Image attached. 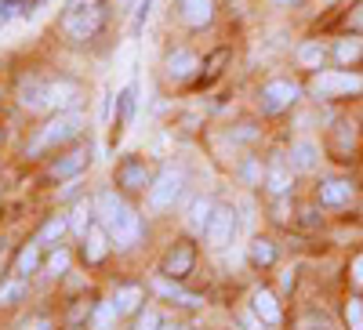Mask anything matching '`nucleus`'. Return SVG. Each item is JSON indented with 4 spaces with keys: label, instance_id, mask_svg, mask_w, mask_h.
I'll return each mask as SVG.
<instances>
[{
    "label": "nucleus",
    "instance_id": "24",
    "mask_svg": "<svg viewBox=\"0 0 363 330\" xmlns=\"http://www.w3.org/2000/svg\"><path fill=\"white\" fill-rule=\"evenodd\" d=\"M116 109H120V116H116V135L124 131V124H131V116H135V84H128L124 91L116 95Z\"/></svg>",
    "mask_w": 363,
    "mask_h": 330
},
{
    "label": "nucleus",
    "instance_id": "18",
    "mask_svg": "<svg viewBox=\"0 0 363 330\" xmlns=\"http://www.w3.org/2000/svg\"><path fill=\"white\" fill-rule=\"evenodd\" d=\"M211 215H215V203H211L207 196H200V200H193V203H189L186 225H189L193 232H207V225H211Z\"/></svg>",
    "mask_w": 363,
    "mask_h": 330
},
{
    "label": "nucleus",
    "instance_id": "36",
    "mask_svg": "<svg viewBox=\"0 0 363 330\" xmlns=\"http://www.w3.org/2000/svg\"><path fill=\"white\" fill-rule=\"evenodd\" d=\"M149 8H153V0H138V8H135V22H131V33H135V37L142 33V25H145V18H149Z\"/></svg>",
    "mask_w": 363,
    "mask_h": 330
},
{
    "label": "nucleus",
    "instance_id": "7",
    "mask_svg": "<svg viewBox=\"0 0 363 330\" xmlns=\"http://www.w3.org/2000/svg\"><path fill=\"white\" fill-rule=\"evenodd\" d=\"M236 229H240V222H236L233 207H215V215H211V225H207L203 236H207L211 247H229L236 239Z\"/></svg>",
    "mask_w": 363,
    "mask_h": 330
},
{
    "label": "nucleus",
    "instance_id": "9",
    "mask_svg": "<svg viewBox=\"0 0 363 330\" xmlns=\"http://www.w3.org/2000/svg\"><path fill=\"white\" fill-rule=\"evenodd\" d=\"M80 239H84V261H87V265H99V261L109 254V247H113V239H109V232H106L102 225H91Z\"/></svg>",
    "mask_w": 363,
    "mask_h": 330
},
{
    "label": "nucleus",
    "instance_id": "42",
    "mask_svg": "<svg viewBox=\"0 0 363 330\" xmlns=\"http://www.w3.org/2000/svg\"><path fill=\"white\" fill-rule=\"evenodd\" d=\"M349 25H352V29H363V4H359V8L352 11V18H349Z\"/></svg>",
    "mask_w": 363,
    "mask_h": 330
},
{
    "label": "nucleus",
    "instance_id": "6",
    "mask_svg": "<svg viewBox=\"0 0 363 330\" xmlns=\"http://www.w3.org/2000/svg\"><path fill=\"white\" fill-rule=\"evenodd\" d=\"M294 98H298V84L294 80H269L258 91L262 113H284V109L294 106Z\"/></svg>",
    "mask_w": 363,
    "mask_h": 330
},
{
    "label": "nucleus",
    "instance_id": "27",
    "mask_svg": "<svg viewBox=\"0 0 363 330\" xmlns=\"http://www.w3.org/2000/svg\"><path fill=\"white\" fill-rule=\"evenodd\" d=\"M247 258H251V265H258V268H269L272 261H277V247H272L269 239H255V244H251V251H247Z\"/></svg>",
    "mask_w": 363,
    "mask_h": 330
},
{
    "label": "nucleus",
    "instance_id": "15",
    "mask_svg": "<svg viewBox=\"0 0 363 330\" xmlns=\"http://www.w3.org/2000/svg\"><path fill=\"white\" fill-rule=\"evenodd\" d=\"M87 160H91V149H73L69 157H62L51 167V178H55V182H62V178H77L87 167Z\"/></svg>",
    "mask_w": 363,
    "mask_h": 330
},
{
    "label": "nucleus",
    "instance_id": "26",
    "mask_svg": "<svg viewBox=\"0 0 363 330\" xmlns=\"http://www.w3.org/2000/svg\"><path fill=\"white\" fill-rule=\"evenodd\" d=\"M323 58H327V51H323L320 40H309V44H301V47H298V62L306 66V69H320V66H323Z\"/></svg>",
    "mask_w": 363,
    "mask_h": 330
},
{
    "label": "nucleus",
    "instance_id": "34",
    "mask_svg": "<svg viewBox=\"0 0 363 330\" xmlns=\"http://www.w3.org/2000/svg\"><path fill=\"white\" fill-rule=\"evenodd\" d=\"M66 268H69V251H62V247H58V251L48 258V273H51V276H62Z\"/></svg>",
    "mask_w": 363,
    "mask_h": 330
},
{
    "label": "nucleus",
    "instance_id": "10",
    "mask_svg": "<svg viewBox=\"0 0 363 330\" xmlns=\"http://www.w3.org/2000/svg\"><path fill=\"white\" fill-rule=\"evenodd\" d=\"M200 69V62H196V55L193 51H186V47H174L171 55H167V76L174 80V84H186V80H193V73Z\"/></svg>",
    "mask_w": 363,
    "mask_h": 330
},
{
    "label": "nucleus",
    "instance_id": "35",
    "mask_svg": "<svg viewBox=\"0 0 363 330\" xmlns=\"http://www.w3.org/2000/svg\"><path fill=\"white\" fill-rule=\"evenodd\" d=\"M160 316H157V309H142L138 312V319H135V330H160Z\"/></svg>",
    "mask_w": 363,
    "mask_h": 330
},
{
    "label": "nucleus",
    "instance_id": "25",
    "mask_svg": "<svg viewBox=\"0 0 363 330\" xmlns=\"http://www.w3.org/2000/svg\"><path fill=\"white\" fill-rule=\"evenodd\" d=\"M138 302H142V287H138V283L120 287V290H116V297H113V305H116V312H120V316L135 312V309H138Z\"/></svg>",
    "mask_w": 363,
    "mask_h": 330
},
{
    "label": "nucleus",
    "instance_id": "23",
    "mask_svg": "<svg viewBox=\"0 0 363 330\" xmlns=\"http://www.w3.org/2000/svg\"><path fill=\"white\" fill-rule=\"evenodd\" d=\"M95 215H99V207H95V200H80L77 207H73V218H69V225H73V232L77 236H84L91 225H95Z\"/></svg>",
    "mask_w": 363,
    "mask_h": 330
},
{
    "label": "nucleus",
    "instance_id": "22",
    "mask_svg": "<svg viewBox=\"0 0 363 330\" xmlns=\"http://www.w3.org/2000/svg\"><path fill=\"white\" fill-rule=\"evenodd\" d=\"M265 186H269V193H272V196L291 193V167H287L284 160H277V164L269 167V174H265Z\"/></svg>",
    "mask_w": 363,
    "mask_h": 330
},
{
    "label": "nucleus",
    "instance_id": "45",
    "mask_svg": "<svg viewBox=\"0 0 363 330\" xmlns=\"http://www.w3.org/2000/svg\"><path fill=\"white\" fill-rule=\"evenodd\" d=\"M160 330H186V326H178V323H160Z\"/></svg>",
    "mask_w": 363,
    "mask_h": 330
},
{
    "label": "nucleus",
    "instance_id": "41",
    "mask_svg": "<svg viewBox=\"0 0 363 330\" xmlns=\"http://www.w3.org/2000/svg\"><path fill=\"white\" fill-rule=\"evenodd\" d=\"M44 4V0H18V8H22V15H33L37 8Z\"/></svg>",
    "mask_w": 363,
    "mask_h": 330
},
{
    "label": "nucleus",
    "instance_id": "8",
    "mask_svg": "<svg viewBox=\"0 0 363 330\" xmlns=\"http://www.w3.org/2000/svg\"><path fill=\"white\" fill-rule=\"evenodd\" d=\"M193 244H174L167 254H164V268L160 273L167 276V280H182V276H189L193 273Z\"/></svg>",
    "mask_w": 363,
    "mask_h": 330
},
{
    "label": "nucleus",
    "instance_id": "37",
    "mask_svg": "<svg viewBox=\"0 0 363 330\" xmlns=\"http://www.w3.org/2000/svg\"><path fill=\"white\" fill-rule=\"evenodd\" d=\"M225 58H229L225 51H215V58H211V62H207V73H203V84H207V80H215V76H218V66L225 62Z\"/></svg>",
    "mask_w": 363,
    "mask_h": 330
},
{
    "label": "nucleus",
    "instance_id": "5",
    "mask_svg": "<svg viewBox=\"0 0 363 330\" xmlns=\"http://www.w3.org/2000/svg\"><path fill=\"white\" fill-rule=\"evenodd\" d=\"M182 189H186V174L167 167L153 186H149V211H167V207H174V200L182 196Z\"/></svg>",
    "mask_w": 363,
    "mask_h": 330
},
{
    "label": "nucleus",
    "instance_id": "17",
    "mask_svg": "<svg viewBox=\"0 0 363 330\" xmlns=\"http://www.w3.org/2000/svg\"><path fill=\"white\" fill-rule=\"evenodd\" d=\"M316 164H320L316 142H294V145H291V167H294V171H313Z\"/></svg>",
    "mask_w": 363,
    "mask_h": 330
},
{
    "label": "nucleus",
    "instance_id": "44",
    "mask_svg": "<svg viewBox=\"0 0 363 330\" xmlns=\"http://www.w3.org/2000/svg\"><path fill=\"white\" fill-rule=\"evenodd\" d=\"M352 268H356V280H359V283H363V254H359V258H356V265H352Z\"/></svg>",
    "mask_w": 363,
    "mask_h": 330
},
{
    "label": "nucleus",
    "instance_id": "1",
    "mask_svg": "<svg viewBox=\"0 0 363 330\" xmlns=\"http://www.w3.org/2000/svg\"><path fill=\"white\" fill-rule=\"evenodd\" d=\"M95 207H99V222L106 225V232H109V239H113V247H116V251H128V247L138 244L142 222H138V215H135L116 193H109V189L99 193Z\"/></svg>",
    "mask_w": 363,
    "mask_h": 330
},
{
    "label": "nucleus",
    "instance_id": "31",
    "mask_svg": "<svg viewBox=\"0 0 363 330\" xmlns=\"http://www.w3.org/2000/svg\"><path fill=\"white\" fill-rule=\"evenodd\" d=\"M338 58L342 62H356V58L363 55V40H356V37H345V40H338Z\"/></svg>",
    "mask_w": 363,
    "mask_h": 330
},
{
    "label": "nucleus",
    "instance_id": "2",
    "mask_svg": "<svg viewBox=\"0 0 363 330\" xmlns=\"http://www.w3.org/2000/svg\"><path fill=\"white\" fill-rule=\"evenodd\" d=\"M102 22H106V11L99 0H69L62 15V29L69 40H91L102 29Z\"/></svg>",
    "mask_w": 363,
    "mask_h": 330
},
{
    "label": "nucleus",
    "instance_id": "13",
    "mask_svg": "<svg viewBox=\"0 0 363 330\" xmlns=\"http://www.w3.org/2000/svg\"><path fill=\"white\" fill-rule=\"evenodd\" d=\"M356 196L352 182H345V178H330V182L320 186V203L323 207H349Z\"/></svg>",
    "mask_w": 363,
    "mask_h": 330
},
{
    "label": "nucleus",
    "instance_id": "12",
    "mask_svg": "<svg viewBox=\"0 0 363 330\" xmlns=\"http://www.w3.org/2000/svg\"><path fill=\"white\" fill-rule=\"evenodd\" d=\"M251 312H255L265 326H280V319H284V312H280V305H277V297H272L265 287H258V290L251 294Z\"/></svg>",
    "mask_w": 363,
    "mask_h": 330
},
{
    "label": "nucleus",
    "instance_id": "46",
    "mask_svg": "<svg viewBox=\"0 0 363 330\" xmlns=\"http://www.w3.org/2000/svg\"><path fill=\"white\" fill-rule=\"evenodd\" d=\"M277 4H301V0H277Z\"/></svg>",
    "mask_w": 363,
    "mask_h": 330
},
{
    "label": "nucleus",
    "instance_id": "21",
    "mask_svg": "<svg viewBox=\"0 0 363 330\" xmlns=\"http://www.w3.org/2000/svg\"><path fill=\"white\" fill-rule=\"evenodd\" d=\"M157 290H160L164 297H171L174 305H186V309H200V305H203L200 294H189V290H182L178 283H167V280H157Z\"/></svg>",
    "mask_w": 363,
    "mask_h": 330
},
{
    "label": "nucleus",
    "instance_id": "20",
    "mask_svg": "<svg viewBox=\"0 0 363 330\" xmlns=\"http://www.w3.org/2000/svg\"><path fill=\"white\" fill-rule=\"evenodd\" d=\"M69 229V222L62 218V215H55V218H48L44 222V229L37 232V239H33V244L44 251V247H58V239H62V232Z\"/></svg>",
    "mask_w": 363,
    "mask_h": 330
},
{
    "label": "nucleus",
    "instance_id": "3",
    "mask_svg": "<svg viewBox=\"0 0 363 330\" xmlns=\"http://www.w3.org/2000/svg\"><path fill=\"white\" fill-rule=\"evenodd\" d=\"M84 131V116L80 113H58L51 124H44V131L33 138V145H29V157H37L44 153V149H55V145H62L69 138H77Z\"/></svg>",
    "mask_w": 363,
    "mask_h": 330
},
{
    "label": "nucleus",
    "instance_id": "16",
    "mask_svg": "<svg viewBox=\"0 0 363 330\" xmlns=\"http://www.w3.org/2000/svg\"><path fill=\"white\" fill-rule=\"evenodd\" d=\"M77 98H80L77 84H69V80L48 84V109H58V113H62V109H66V106H73Z\"/></svg>",
    "mask_w": 363,
    "mask_h": 330
},
{
    "label": "nucleus",
    "instance_id": "33",
    "mask_svg": "<svg viewBox=\"0 0 363 330\" xmlns=\"http://www.w3.org/2000/svg\"><path fill=\"white\" fill-rule=\"evenodd\" d=\"M345 323H349V330H363V302L349 297L345 302Z\"/></svg>",
    "mask_w": 363,
    "mask_h": 330
},
{
    "label": "nucleus",
    "instance_id": "4",
    "mask_svg": "<svg viewBox=\"0 0 363 330\" xmlns=\"http://www.w3.org/2000/svg\"><path fill=\"white\" fill-rule=\"evenodd\" d=\"M309 91L316 98H342V95H359L363 91V76L345 73V69H320L309 84Z\"/></svg>",
    "mask_w": 363,
    "mask_h": 330
},
{
    "label": "nucleus",
    "instance_id": "32",
    "mask_svg": "<svg viewBox=\"0 0 363 330\" xmlns=\"http://www.w3.org/2000/svg\"><path fill=\"white\" fill-rule=\"evenodd\" d=\"M352 145H356L352 124H338V127H335V149H338V153H345V149H352Z\"/></svg>",
    "mask_w": 363,
    "mask_h": 330
},
{
    "label": "nucleus",
    "instance_id": "39",
    "mask_svg": "<svg viewBox=\"0 0 363 330\" xmlns=\"http://www.w3.org/2000/svg\"><path fill=\"white\" fill-rule=\"evenodd\" d=\"M301 330H327V319L316 323V316H306V319H301Z\"/></svg>",
    "mask_w": 363,
    "mask_h": 330
},
{
    "label": "nucleus",
    "instance_id": "38",
    "mask_svg": "<svg viewBox=\"0 0 363 330\" xmlns=\"http://www.w3.org/2000/svg\"><path fill=\"white\" fill-rule=\"evenodd\" d=\"M236 319H240V326H244V330H265V323H262L255 312H240Z\"/></svg>",
    "mask_w": 363,
    "mask_h": 330
},
{
    "label": "nucleus",
    "instance_id": "30",
    "mask_svg": "<svg viewBox=\"0 0 363 330\" xmlns=\"http://www.w3.org/2000/svg\"><path fill=\"white\" fill-rule=\"evenodd\" d=\"M116 319H120L116 305H113V302H102V305L95 309V319H91V323H95V330H109Z\"/></svg>",
    "mask_w": 363,
    "mask_h": 330
},
{
    "label": "nucleus",
    "instance_id": "28",
    "mask_svg": "<svg viewBox=\"0 0 363 330\" xmlns=\"http://www.w3.org/2000/svg\"><path fill=\"white\" fill-rule=\"evenodd\" d=\"M37 265H40V247H37V244H29V247L18 254V261H15V276H22V280H26Z\"/></svg>",
    "mask_w": 363,
    "mask_h": 330
},
{
    "label": "nucleus",
    "instance_id": "29",
    "mask_svg": "<svg viewBox=\"0 0 363 330\" xmlns=\"http://www.w3.org/2000/svg\"><path fill=\"white\" fill-rule=\"evenodd\" d=\"M22 297H26V280L22 276L0 283V305H15V302H22Z\"/></svg>",
    "mask_w": 363,
    "mask_h": 330
},
{
    "label": "nucleus",
    "instance_id": "40",
    "mask_svg": "<svg viewBox=\"0 0 363 330\" xmlns=\"http://www.w3.org/2000/svg\"><path fill=\"white\" fill-rule=\"evenodd\" d=\"M22 330H51V319H48V316H37L33 323H26Z\"/></svg>",
    "mask_w": 363,
    "mask_h": 330
},
{
    "label": "nucleus",
    "instance_id": "43",
    "mask_svg": "<svg viewBox=\"0 0 363 330\" xmlns=\"http://www.w3.org/2000/svg\"><path fill=\"white\" fill-rule=\"evenodd\" d=\"M244 178H247V182H255V178H258V164H244Z\"/></svg>",
    "mask_w": 363,
    "mask_h": 330
},
{
    "label": "nucleus",
    "instance_id": "11",
    "mask_svg": "<svg viewBox=\"0 0 363 330\" xmlns=\"http://www.w3.org/2000/svg\"><path fill=\"white\" fill-rule=\"evenodd\" d=\"M178 11H182V22L186 25L203 29V25H211V18H215V0H182Z\"/></svg>",
    "mask_w": 363,
    "mask_h": 330
},
{
    "label": "nucleus",
    "instance_id": "19",
    "mask_svg": "<svg viewBox=\"0 0 363 330\" xmlns=\"http://www.w3.org/2000/svg\"><path fill=\"white\" fill-rule=\"evenodd\" d=\"M18 102H22L26 109H48V84L26 80V84L18 87Z\"/></svg>",
    "mask_w": 363,
    "mask_h": 330
},
{
    "label": "nucleus",
    "instance_id": "14",
    "mask_svg": "<svg viewBox=\"0 0 363 330\" xmlns=\"http://www.w3.org/2000/svg\"><path fill=\"white\" fill-rule=\"evenodd\" d=\"M116 186H124V189H149V186H153V178H149L145 164L124 160V164L116 167Z\"/></svg>",
    "mask_w": 363,
    "mask_h": 330
}]
</instances>
